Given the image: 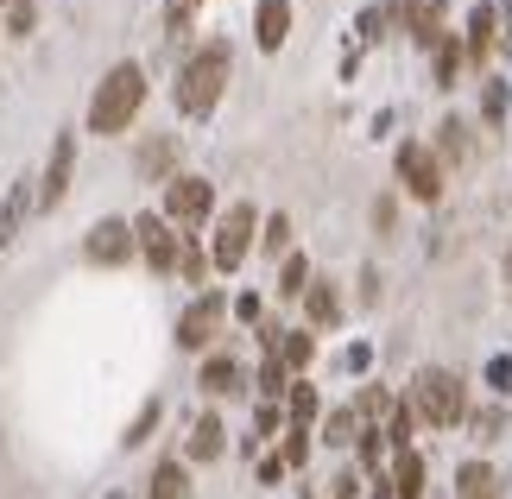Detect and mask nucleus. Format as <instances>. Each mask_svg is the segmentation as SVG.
I'll return each instance as SVG.
<instances>
[{
  "label": "nucleus",
  "instance_id": "obj_1",
  "mask_svg": "<svg viewBox=\"0 0 512 499\" xmlns=\"http://www.w3.org/2000/svg\"><path fill=\"white\" fill-rule=\"evenodd\" d=\"M228 70H234L228 38H209V45H196V51L184 57V70H177V108H184L190 121L215 114V102H222V89H228Z\"/></svg>",
  "mask_w": 512,
  "mask_h": 499
},
{
  "label": "nucleus",
  "instance_id": "obj_2",
  "mask_svg": "<svg viewBox=\"0 0 512 499\" xmlns=\"http://www.w3.org/2000/svg\"><path fill=\"white\" fill-rule=\"evenodd\" d=\"M140 108H146V70L140 64H114L89 95V133H127Z\"/></svg>",
  "mask_w": 512,
  "mask_h": 499
},
{
  "label": "nucleus",
  "instance_id": "obj_3",
  "mask_svg": "<svg viewBox=\"0 0 512 499\" xmlns=\"http://www.w3.org/2000/svg\"><path fill=\"white\" fill-rule=\"evenodd\" d=\"M462 411H468V392H462V379L449 373V367H424L418 379H411V417H418V424L456 430Z\"/></svg>",
  "mask_w": 512,
  "mask_h": 499
},
{
  "label": "nucleus",
  "instance_id": "obj_4",
  "mask_svg": "<svg viewBox=\"0 0 512 499\" xmlns=\"http://www.w3.org/2000/svg\"><path fill=\"white\" fill-rule=\"evenodd\" d=\"M253 234H260V215H253V203H228V215L215 222V241H209V266L234 272V266L253 253Z\"/></svg>",
  "mask_w": 512,
  "mask_h": 499
},
{
  "label": "nucleus",
  "instance_id": "obj_5",
  "mask_svg": "<svg viewBox=\"0 0 512 499\" xmlns=\"http://www.w3.org/2000/svg\"><path fill=\"white\" fill-rule=\"evenodd\" d=\"M209 209H215V184H209V177H171V184H165V209L159 215L171 228H203Z\"/></svg>",
  "mask_w": 512,
  "mask_h": 499
},
{
  "label": "nucleus",
  "instance_id": "obj_6",
  "mask_svg": "<svg viewBox=\"0 0 512 499\" xmlns=\"http://www.w3.org/2000/svg\"><path fill=\"white\" fill-rule=\"evenodd\" d=\"M133 247H140V259L152 272H177V253H184V234H177L165 215H133Z\"/></svg>",
  "mask_w": 512,
  "mask_h": 499
},
{
  "label": "nucleus",
  "instance_id": "obj_7",
  "mask_svg": "<svg viewBox=\"0 0 512 499\" xmlns=\"http://www.w3.org/2000/svg\"><path fill=\"white\" fill-rule=\"evenodd\" d=\"M399 184H405V196H418V203H437L443 196V165L424 139H405L399 146Z\"/></svg>",
  "mask_w": 512,
  "mask_h": 499
},
{
  "label": "nucleus",
  "instance_id": "obj_8",
  "mask_svg": "<svg viewBox=\"0 0 512 499\" xmlns=\"http://www.w3.org/2000/svg\"><path fill=\"white\" fill-rule=\"evenodd\" d=\"M222 316H228V297L222 291H203L196 304L177 316V348H190V354H203L215 335H222Z\"/></svg>",
  "mask_w": 512,
  "mask_h": 499
},
{
  "label": "nucleus",
  "instance_id": "obj_9",
  "mask_svg": "<svg viewBox=\"0 0 512 499\" xmlns=\"http://www.w3.org/2000/svg\"><path fill=\"white\" fill-rule=\"evenodd\" d=\"M133 253H140L133 247V222H121V215H102V222L89 228V241H83L89 266H127Z\"/></svg>",
  "mask_w": 512,
  "mask_h": 499
},
{
  "label": "nucleus",
  "instance_id": "obj_10",
  "mask_svg": "<svg viewBox=\"0 0 512 499\" xmlns=\"http://www.w3.org/2000/svg\"><path fill=\"white\" fill-rule=\"evenodd\" d=\"M70 177H76V133L64 127L51 139V158H45V177H38V209H57L70 196Z\"/></svg>",
  "mask_w": 512,
  "mask_h": 499
},
{
  "label": "nucleus",
  "instance_id": "obj_11",
  "mask_svg": "<svg viewBox=\"0 0 512 499\" xmlns=\"http://www.w3.org/2000/svg\"><path fill=\"white\" fill-rule=\"evenodd\" d=\"M399 7V26L418 38L424 51H437V38H443V0H392Z\"/></svg>",
  "mask_w": 512,
  "mask_h": 499
},
{
  "label": "nucleus",
  "instance_id": "obj_12",
  "mask_svg": "<svg viewBox=\"0 0 512 499\" xmlns=\"http://www.w3.org/2000/svg\"><path fill=\"white\" fill-rule=\"evenodd\" d=\"M253 38H260V51H279L291 38V0H260L253 7Z\"/></svg>",
  "mask_w": 512,
  "mask_h": 499
},
{
  "label": "nucleus",
  "instance_id": "obj_13",
  "mask_svg": "<svg viewBox=\"0 0 512 499\" xmlns=\"http://www.w3.org/2000/svg\"><path fill=\"white\" fill-rule=\"evenodd\" d=\"M32 209H38V190H32V177H19V184L7 190V209H0V247L19 241V228H26Z\"/></svg>",
  "mask_w": 512,
  "mask_h": 499
},
{
  "label": "nucleus",
  "instance_id": "obj_14",
  "mask_svg": "<svg viewBox=\"0 0 512 499\" xmlns=\"http://www.w3.org/2000/svg\"><path fill=\"white\" fill-rule=\"evenodd\" d=\"M424 455L418 449H405V455H392V474H386V481H392V499H424Z\"/></svg>",
  "mask_w": 512,
  "mask_h": 499
},
{
  "label": "nucleus",
  "instance_id": "obj_15",
  "mask_svg": "<svg viewBox=\"0 0 512 499\" xmlns=\"http://www.w3.org/2000/svg\"><path fill=\"white\" fill-rule=\"evenodd\" d=\"M228 449V430H222V417L203 411L196 417V430H190V462H215V455Z\"/></svg>",
  "mask_w": 512,
  "mask_h": 499
},
{
  "label": "nucleus",
  "instance_id": "obj_16",
  "mask_svg": "<svg viewBox=\"0 0 512 499\" xmlns=\"http://www.w3.org/2000/svg\"><path fill=\"white\" fill-rule=\"evenodd\" d=\"M196 386H203L209 398L241 392V361H234V354H209V361H203V379H196Z\"/></svg>",
  "mask_w": 512,
  "mask_h": 499
},
{
  "label": "nucleus",
  "instance_id": "obj_17",
  "mask_svg": "<svg viewBox=\"0 0 512 499\" xmlns=\"http://www.w3.org/2000/svg\"><path fill=\"white\" fill-rule=\"evenodd\" d=\"M456 499H500V474L487 462H462L456 468Z\"/></svg>",
  "mask_w": 512,
  "mask_h": 499
},
{
  "label": "nucleus",
  "instance_id": "obj_18",
  "mask_svg": "<svg viewBox=\"0 0 512 499\" xmlns=\"http://www.w3.org/2000/svg\"><path fill=\"white\" fill-rule=\"evenodd\" d=\"M304 310H310V323L317 329H329L342 316V297H336V285L329 278H310V291H304Z\"/></svg>",
  "mask_w": 512,
  "mask_h": 499
},
{
  "label": "nucleus",
  "instance_id": "obj_19",
  "mask_svg": "<svg viewBox=\"0 0 512 499\" xmlns=\"http://www.w3.org/2000/svg\"><path fill=\"white\" fill-rule=\"evenodd\" d=\"M184 493H190V474H184V462H159V468H152L146 499H184Z\"/></svg>",
  "mask_w": 512,
  "mask_h": 499
},
{
  "label": "nucleus",
  "instance_id": "obj_20",
  "mask_svg": "<svg viewBox=\"0 0 512 499\" xmlns=\"http://www.w3.org/2000/svg\"><path fill=\"white\" fill-rule=\"evenodd\" d=\"M361 411H354V405H342V411H329L323 417V443H336V449H348V443H361Z\"/></svg>",
  "mask_w": 512,
  "mask_h": 499
},
{
  "label": "nucleus",
  "instance_id": "obj_21",
  "mask_svg": "<svg viewBox=\"0 0 512 499\" xmlns=\"http://www.w3.org/2000/svg\"><path fill=\"white\" fill-rule=\"evenodd\" d=\"M171 165H177V139H152V146L140 152V171L152 177V184H171V177H177Z\"/></svg>",
  "mask_w": 512,
  "mask_h": 499
},
{
  "label": "nucleus",
  "instance_id": "obj_22",
  "mask_svg": "<svg viewBox=\"0 0 512 499\" xmlns=\"http://www.w3.org/2000/svg\"><path fill=\"white\" fill-rule=\"evenodd\" d=\"M291 430H310L317 424V411H323V398H317V386H304V379H291Z\"/></svg>",
  "mask_w": 512,
  "mask_h": 499
},
{
  "label": "nucleus",
  "instance_id": "obj_23",
  "mask_svg": "<svg viewBox=\"0 0 512 499\" xmlns=\"http://www.w3.org/2000/svg\"><path fill=\"white\" fill-rule=\"evenodd\" d=\"M430 152H437V165H462V158H468V127H462V121H443V127H437V146H430Z\"/></svg>",
  "mask_w": 512,
  "mask_h": 499
},
{
  "label": "nucleus",
  "instance_id": "obj_24",
  "mask_svg": "<svg viewBox=\"0 0 512 499\" xmlns=\"http://www.w3.org/2000/svg\"><path fill=\"white\" fill-rule=\"evenodd\" d=\"M487 51H494V13L475 7V13H468V57H475V64H487Z\"/></svg>",
  "mask_w": 512,
  "mask_h": 499
},
{
  "label": "nucleus",
  "instance_id": "obj_25",
  "mask_svg": "<svg viewBox=\"0 0 512 499\" xmlns=\"http://www.w3.org/2000/svg\"><path fill=\"white\" fill-rule=\"evenodd\" d=\"M411 430H418L411 405H392V417H386V430H380V436H386V449H392V455H405V449H411Z\"/></svg>",
  "mask_w": 512,
  "mask_h": 499
},
{
  "label": "nucleus",
  "instance_id": "obj_26",
  "mask_svg": "<svg viewBox=\"0 0 512 499\" xmlns=\"http://www.w3.org/2000/svg\"><path fill=\"white\" fill-rule=\"evenodd\" d=\"M354 411H361V424H367V430H380V417H392V392H386V386H361Z\"/></svg>",
  "mask_w": 512,
  "mask_h": 499
},
{
  "label": "nucleus",
  "instance_id": "obj_27",
  "mask_svg": "<svg viewBox=\"0 0 512 499\" xmlns=\"http://www.w3.org/2000/svg\"><path fill=\"white\" fill-rule=\"evenodd\" d=\"M310 354H317V342H310L304 329H285V342H279V361H285V373H304V367H310Z\"/></svg>",
  "mask_w": 512,
  "mask_h": 499
},
{
  "label": "nucleus",
  "instance_id": "obj_28",
  "mask_svg": "<svg viewBox=\"0 0 512 499\" xmlns=\"http://www.w3.org/2000/svg\"><path fill=\"white\" fill-rule=\"evenodd\" d=\"M310 291V259L304 253H285V272H279V297H304Z\"/></svg>",
  "mask_w": 512,
  "mask_h": 499
},
{
  "label": "nucleus",
  "instance_id": "obj_29",
  "mask_svg": "<svg viewBox=\"0 0 512 499\" xmlns=\"http://www.w3.org/2000/svg\"><path fill=\"white\" fill-rule=\"evenodd\" d=\"M253 392H260L266 405H272L279 392H291V373H285V361H279V354H266V361H260V386H253Z\"/></svg>",
  "mask_w": 512,
  "mask_h": 499
},
{
  "label": "nucleus",
  "instance_id": "obj_30",
  "mask_svg": "<svg viewBox=\"0 0 512 499\" xmlns=\"http://www.w3.org/2000/svg\"><path fill=\"white\" fill-rule=\"evenodd\" d=\"M260 247L279 259V253H291V215H266L260 222Z\"/></svg>",
  "mask_w": 512,
  "mask_h": 499
},
{
  "label": "nucleus",
  "instance_id": "obj_31",
  "mask_svg": "<svg viewBox=\"0 0 512 499\" xmlns=\"http://www.w3.org/2000/svg\"><path fill=\"white\" fill-rule=\"evenodd\" d=\"M152 430H159V398H146V405H140V417L127 424V436H121V443H127V449H140Z\"/></svg>",
  "mask_w": 512,
  "mask_h": 499
},
{
  "label": "nucleus",
  "instance_id": "obj_32",
  "mask_svg": "<svg viewBox=\"0 0 512 499\" xmlns=\"http://www.w3.org/2000/svg\"><path fill=\"white\" fill-rule=\"evenodd\" d=\"M456 70H462V45H456V38H437V83L449 89V83H456Z\"/></svg>",
  "mask_w": 512,
  "mask_h": 499
},
{
  "label": "nucleus",
  "instance_id": "obj_33",
  "mask_svg": "<svg viewBox=\"0 0 512 499\" xmlns=\"http://www.w3.org/2000/svg\"><path fill=\"white\" fill-rule=\"evenodd\" d=\"M32 26H38V0H13V7H7V32L32 38Z\"/></svg>",
  "mask_w": 512,
  "mask_h": 499
},
{
  "label": "nucleus",
  "instance_id": "obj_34",
  "mask_svg": "<svg viewBox=\"0 0 512 499\" xmlns=\"http://www.w3.org/2000/svg\"><path fill=\"white\" fill-rule=\"evenodd\" d=\"M279 462H285V468H304V462H310V430H285Z\"/></svg>",
  "mask_w": 512,
  "mask_h": 499
},
{
  "label": "nucleus",
  "instance_id": "obj_35",
  "mask_svg": "<svg viewBox=\"0 0 512 499\" xmlns=\"http://www.w3.org/2000/svg\"><path fill=\"white\" fill-rule=\"evenodd\" d=\"M361 462H367V468L386 462V436H380V430H361Z\"/></svg>",
  "mask_w": 512,
  "mask_h": 499
},
{
  "label": "nucleus",
  "instance_id": "obj_36",
  "mask_svg": "<svg viewBox=\"0 0 512 499\" xmlns=\"http://www.w3.org/2000/svg\"><path fill=\"white\" fill-rule=\"evenodd\" d=\"M177 272H184L190 285H203V253H196L190 241H184V253H177Z\"/></svg>",
  "mask_w": 512,
  "mask_h": 499
},
{
  "label": "nucleus",
  "instance_id": "obj_37",
  "mask_svg": "<svg viewBox=\"0 0 512 499\" xmlns=\"http://www.w3.org/2000/svg\"><path fill=\"white\" fill-rule=\"evenodd\" d=\"M190 13H196V0H165V19H171V32H184V26H190Z\"/></svg>",
  "mask_w": 512,
  "mask_h": 499
},
{
  "label": "nucleus",
  "instance_id": "obj_38",
  "mask_svg": "<svg viewBox=\"0 0 512 499\" xmlns=\"http://www.w3.org/2000/svg\"><path fill=\"white\" fill-rule=\"evenodd\" d=\"M272 430H279V405H260V417H253V443L272 436Z\"/></svg>",
  "mask_w": 512,
  "mask_h": 499
},
{
  "label": "nucleus",
  "instance_id": "obj_39",
  "mask_svg": "<svg viewBox=\"0 0 512 499\" xmlns=\"http://www.w3.org/2000/svg\"><path fill=\"white\" fill-rule=\"evenodd\" d=\"M260 481H266V487L285 481V462H279V455H260Z\"/></svg>",
  "mask_w": 512,
  "mask_h": 499
},
{
  "label": "nucleus",
  "instance_id": "obj_40",
  "mask_svg": "<svg viewBox=\"0 0 512 499\" xmlns=\"http://www.w3.org/2000/svg\"><path fill=\"white\" fill-rule=\"evenodd\" d=\"M500 114H506V89L494 83V89H487V121H500Z\"/></svg>",
  "mask_w": 512,
  "mask_h": 499
},
{
  "label": "nucleus",
  "instance_id": "obj_41",
  "mask_svg": "<svg viewBox=\"0 0 512 499\" xmlns=\"http://www.w3.org/2000/svg\"><path fill=\"white\" fill-rule=\"evenodd\" d=\"M354 487H361V474H342V481H336V499H354Z\"/></svg>",
  "mask_w": 512,
  "mask_h": 499
},
{
  "label": "nucleus",
  "instance_id": "obj_42",
  "mask_svg": "<svg viewBox=\"0 0 512 499\" xmlns=\"http://www.w3.org/2000/svg\"><path fill=\"white\" fill-rule=\"evenodd\" d=\"M0 7H13V0H0Z\"/></svg>",
  "mask_w": 512,
  "mask_h": 499
}]
</instances>
